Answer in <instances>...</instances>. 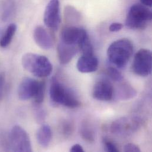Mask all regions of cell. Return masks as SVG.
I'll use <instances>...</instances> for the list:
<instances>
[{
    "label": "cell",
    "mask_w": 152,
    "mask_h": 152,
    "mask_svg": "<svg viewBox=\"0 0 152 152\" xmlns=\"http://www.w3.org/2000/svg\"><path fill=\"white\" fill-rule=\"evenodd\" d=\"M10 146L12 151L30 152L32 151L31 142L27 133L20 126H14L10 134Z\"/></svg>",
    "instance_id": "5b68a950"
},
{
    "label": "cell",
    "mask_w": 152,
    "mask_h": 152,
    "mask_svg": "<svg viewBox=\"0 0 152 152\" xmlns=\"http://www.w3.org/2000/svg\"><path fill=\"white\" fill-rule=\"evenodd\" d=\"M134 47L131 40L120 39L113 42L107 49V57L116 68L122 69L126 66L133 53Z\"/></svg>",
    "instance_id": "6da1fadb"
},
{
    "label": "cell",
    "mask_w": 152,
    "mask_h": 152,
    "mask_svg": "<svg viewBox=\"0 0 152 152\" xmlns=\"http://www.w3.org/2000/svg\"><path fill=\"white\" fill-rule=\"evenodd\" d=\"M2 5L0 9V18L4 21H7L13 15L14 4L11 0H7Z\"/></svg>",
    "instance_id": "ac0fdd59"
},
{
    "label": "cell",
    "mask_w": 152,
    "mask_h": 152,
    "mask_svg": "<svg viewBox=\"0 0 152 152\" xmlns=\"http://www.w3.org/2000/svg\"><path fill=\"white\" fill-rule=\"evenodd\" d=\"M50 97L53 102L71 108L79 106L80 102L74 94L56 79H53L50 87Z\"/></svg>",
    "instance_id": "277c9868"
},
{
    "label": "cell",
    "mask_w": 152,
    "mask_h": 152,
    "mask_svg": "<svg viewBox=\"0 0 152 152\" xmlns=\"http://www.w3.org/2000/svg\"><path fill=\"white\" fill-rule=\"evenodd\" d=\"M152 11L142 4L133 5L126 19V26L131 29H145L152 20Z\"/></svg>",
    "instance_id": "3957f363"
},
{
    "label": "cell",
    "mask_w": 152,
    "mask_h": 152,
    "mask_svg": "<svg viewBox=\"0 0 152 152\" xmlns=\"http://www.w3.org/2000/svg\"><path fill=\"white\" fill-rule=\"evenodd\" d=\"M36 137L39 144L41 146L48 147L52 138V132L50 127L47 124L43 125L38 130Z\"/></svg>",
    "instance_id": "2e32d148"
},
{
    "label": "cell",
    "mask_w": 152,
    "mask_h": 152,
    "mask_svg": "<svg viewBox=\"0 0 152 152\" xmlns=\"http://www.w3.org/2000/svg\"><path fill=\"white\" fill-rule=\"evenodd\" d=\"M103 143L105 151L110 152H119V150L117 148L116 145L111 140L107 139H104Z\"/></svg>",
    "instance_id": "603a6c76"
},
{
    "label": "cell",
    "mask_w": 152,
    "mask_h": 152,
    "mask_svg": "<svg viewBox=\"0 0 152 152\" xmlns=\"http://www.w3.org/2000/svg\"><path fill=\"white\" fill-rule=\"evenodd\" d=\"M114 95V88L111 82L107 79H101L94 85L92 90V96L94 99L108 101L112 99Z\"/></svg>",
    "instance_id": "9c48e42d"
},
{
    "label": "cell",
    "mask_w": 152,
    "mask_h": 152,
    "mask_svg": "<svg viewBox=\"0 0 152 152\" xmlns=\"http://www.w3.org/2000/svg\"><path fill=\"white\" fill-rule=\"evenodd\" d=\"M33 38L36 43L43 49L49 50L53 46V40L50 34L42 26H37L34 29Z\"/></svg>",
    "instance_id": "5bb4252c"
},
{
    "label": "cell",
    "mask_w": 152,
    "mask_h": 152,
    "mask_svg": "<svg viewBox=\"0 0 152 152\" xmlns=\"http://www.w3.org/2000/svg\"><path fill=\"white\" fill-rule=\"evenodd\" d=\"M136 90L127 82L120 84L117 89L116 96L120 100H130L137 95Z\"/></svg>",
    "instance_id": "9a60e30c"
},
{
    "label": "cell",
    "mask_w": 152,
    "mask_h": 152,
    "mask_svg": "<svg viewBox=\"0 0 152 152\" xmlns=\"http://www.w3.org/2000/svg\"><path fill=\"white\" fill-rule=\"evenodd\" d=\"M79 50L78 47L65 44L60 41L58 45V56L60 63L66 65L69 63Z\"/></svg>",
    "instance_id": "4fadbf2b"
},
{
    "label": "cell",
    "mask_w": 152,
    "mask_h": 152,
    "mask_svg": "<svg viewBox=\"0 0 152 152\" xmlns=\"http://www.w3.org/2000/svg\"><path fill=\"white\" fill-rule=\"evenodd\" d=\"M80 135L84 140L92 143L95 140V134L93 130L86 123H83L80 129Z\"/></svg>",
    "instance_id": "d6986e66"
},
{
    "label": "cell",
    "mask_w": 152,
    "mask_h": 152,
    "mask_svg": "<svg viewBox=\"0 0 152 152\" xmlns=\"http://www.w3.org/2000/svg\"><path fill=\"white\" fill-rule=\"evenodd\" d=\"M140 2L142 5L146 7H152V0H140Z\"/></svg>",
    "instance_id": "f1b7e54d"
},
{
    "label": "cell",
    "mask_w": 152,
    "mask_h": 152,
    "mask_svg": "<svg viewBox=\"0 0 152 152\" xmlns=\"http://www.w3.org/2000/svg\"><path fill=\"white\" fill-rule=\"evenodd\" d=\"M123 27V25L121 23L115 22L112 23L109 27V30L111 32H117L121 30Z\"/></svg>",
    "instance_id": "484cf974"
},
{
    "label": "cell",
    "mask_w": 152,
    "mask_h": 152,
    "mask_svg": "<svg viewBox=\"0 0 152 152\" xmlns=\"http://www.w3.org/2000/svg\"><path fill=\"white\" fill-rule=\"evenodd\" d=\"M107 75L113 80L115 82H120L123 79L121 73L117 69V68L110 66L107 70Z\"/></svg>",
    "instance_id": "44dd1931"
},
{
    "label": "cell",
    "mask_w": 152,
    "mask_h": 152,
    "mask_svg": "<svg viewBox=\"0 0 152 152\" xmlns=\"http://www.w3.org/2000/svg\"><path fill=\"white\" fill-rule=\"evenodd\" d=\"M23 68L39 77H46L50 75L53 66L49 59L43 55L32 53L25 54L21 60Z\"/></svg>",
    "instance_id": "7a4b0ae2"
},
{
    "label": "cell",
    "mask_w": 152,
    "mask_h": 152,
    "mask_svg": "<svg viewBox=\"0 0 152 152\" xmlns=\"http://www.w3.org/2000/svg\"><path fill=\"white\" fill-rule=\"evenodd\" d=\"M124 151L126 152H140V148L133 143H128L124 146Z\"/></svg>",
    "instance_id": "d4e9b609"
},
{
    "label": "cell",
    "mask_w": 152,
    "mask_h": 152,
    "mask_svg": "<svg viewBox=\"0 0 152 152\" xmlns=\"http://www.w3.org/2000/svg\"><path fill=\"white\" fill-rule=\"evenodd\" d=\"M17 31V26L15 24H10L7 27L5 32L0 39V47L7 48L11 42L13 37Z\"/></svg>",
    "instance_id": "e0dca14e"
},
{
    "label": "cell",
    "mask_w": 152,
    "mask_h": 152,
    "mask_svg": "<svg viewBox=\"0 0 152 152\" xmlns=\"http://www.w3.org/2000/svg\"><path fill=\"white\" fill-rule=\"evenodd\" d=\"M35 115L36 118L39 123H41L44 121L46 117V112L40 107V104H35Z\"/></svg>",
    "instance_id": "7402d4cb"
},
{
    "label": "cell",
    "mask_w": 152,
    "mask_h": 152,
    "mask_svg": "<svg viewBox=\"0 0 152 152\" xmlns=\"http://www.w3.org/2000/svg\"><path fill=\"white\" fill-rule=\"evenodd\" d=\"M5 76L2 73H0V100L2 99L4 94L5 86Z\"/></svg>",
    "instance_id": "4316f807"
},
{
    "label": "cell",
    "mask_w": 152,
    "mask_h": 152,
    "mask_svg": "<svg viewBox=\"0 0 152 152\" xmlns=\"http://www.w3.org/2000/svg\"><path fill=\"white\" fill-rule=\"evenodd\" d=\"M88 36L86 31L83 28L76 26H67L61 31V42L78 47L79 43Z\"/></svg>",
    "instance_id": "ba28073f"
},
{
    "label": "cell",
    "mask_w": 152,
    "mask_h": 152,
    "mask_svg": "<svg viewBox=\"0 0 152 152\" xmlns=\"http://www.w3.org/2000/svg\"><path fill=\"white\" fill-rule=\"evenodd\" d=\"M152 52L146 49H141L135 54L132 69L133 72L140 76H149L152 72Z\"/></svg>",
    "instance_id": "8992f818"
},
{
    "label": "cell",
    "mask_w": 152,
    "mask_h": 152,
    "mask_svg": "<svg viewBox=\"0 0 152 152\" xmlns=\"http://www.w3.org/2000/svg\"><path fill=\"white\" fill-rule=\"evenodd\" d=\"M44 23L46 26L53 30H57L61 23L59 0H50L44 13Z\"/></svg>",
    "instance_id": "52a82bcc"
},
{
    "label": "cell",
    "mask_w": 152,
    "mask_h": 152,
    "mask_svg": "<svg viewBox=\"0 0 152 152\" xmlns=\"http://www.w3.org/2000/svg\"><path fill=\"white\" fill-rule=\"evenodd\" d=\"M40 82L31 77L24 78L19 85L18 95L23 101L34 98L37 92Z\"/></svg>",
    "instance_id": "30bf717a"
},
{
    "label": "cell",
    "mask_w": 152,
    "mask_h": 152,
    "mask_svg": "<svg viewBox=\"0 0 152 152\" xmlns=\"http://www.w3.org/2000/svg\"><path fill=\"white\" fill-rule=\"evenodd\" d=\"M72 126L70 124V123L68 121H65L62 124L61 130L62 134L65 136H69L72 132Z\"/></svg>",
    "instance_id": "cb8c5ba5"
},
{
    "label": "cell",
    "mask_w": 152,
    "mask_h": 152,
    "mask_svg": "<svg viewBox=\"0 0 152 152\" xmlns=\"http://www.w3.org/2000/svg\"><path fill=\"white\" fill-rule=\"evenodd\" d=\"M70 152H83L84 151L81 145H80L79 144H75L71 147V148L70 149Z\"/></svg>",
    "instance_id": "83f0119b"
},
{
    "label": "cell",
    "mask_w": 152,
    "mask_h": 152,
    "mask_svg": "<svg viewBox=\"0 0 152 152\" xmlns=\"http://www.w3.org/2000/svg\"><path fill=\"white\" fill-rule=\"evenodd\" d=\"M45 88H46V84L45 81L40 82L39 86L37 90V92L34 97V102L37 104H41L42 102L43 101L44 97H45Z\"/></svg>",
    "instance_id": "ffe728a7"
},
{
    "label": "cell",
    "mask_w": 152,
    "mask_h": 152,
    "mask_svg": "<svg viewBox=\"0 0 152 152\" xmlns=\"http://www.w3.org/2000/svg\"><path fill=\"white\" fill-rule=\"evenodd\" d=\"M99 62L94 52L82 53L78 59L76 68L79 72L83 74L95 72L98 68Z\"/></svg>",
    "instance_id": "8fae6325"
},
{
    "label": "cell",
    "mask_w": 152,
    "mask_h": 152,
    "mask_svg": "<svg viewBox=\"0 0 152 152\" xmlns=\"http://www.w3.org/2000/svg\"><path fill=\"white\" fill-rule=\"evenodd\" d=\"M137 126L138 123L136 121L127 118H121L113 123L111 130L114 134L126 135L135 130Z\"/></svg>",
    "instance_id": "7c38bea8"
}]
</instances>
